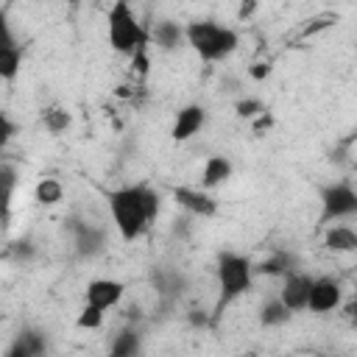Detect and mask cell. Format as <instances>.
Listing matches in <instances>:
<instances>
[{"label": "cell", "instance_id": "12", "mask_svg": "<svg viewBox=\"0 0 357 357\" xmlns=\"http://www.w3.org/2000/svg\"><path fill=\"white\" fill-rule=\"evenodd\" d=\"M47 337L39 329H22L6 349V357H45Z\"/></svg>", "mask_w": 357, "mask_h": 357}, {"label": "cell", "instance_id": "15", "mask_svg": "<svg viewBox=\"0 0 357 357\" xmlns=\"http://www.w3.org/2000/svg\"><path fill=\"white\" fill-rule=\"evenodd\" d=\"M231 178V162L229 156L223 153H212L206 162H204V170H201V187L204 190H215L220 184H226Z\"/></svg>", "mask_w": 357, "mask_h": 357}, {"label": "cell", "instance_id": "20", "mask_svg": "<svg viewBox=\"0 0 357 357\" xmlns=\"http://www.w3.org/2000/svg\"><path fill=\"white\" fill-rule=\"evenodd\" d=\"M22 67V47L14 45V47H0V78L3 81H14L17 73Z\"/></svg>", "mask_w": 357, "mask_h": 357}, {"label": "cell", "instance_id": "22", "mask_svg": "<svg viewBox=\"0 0 357 357\" xmlns=\"http://www.w3.org/2000/svg\"><path fill=\"white\" fill-rule=\"evenodd\" d=\"M103 310H98V307H92V304H84L81 307V312H78V318H75V326L78 329H100L103 326Z\"/></svg>", "mask_w": 357, "mask_h": 357}, {"label": "cell", "instance_id": "14", "mask_svg": "<svg viewBox=\"0 0 357 357\" xmlns=\"http://www.w3.org/2000/svg\"><path fill=\"white\" fill-rule=\"evenodd\" d=\"M324 248L335 254H354L357 251V229L349 223H332L324 229Z\"/></svg>", "mask_w": 357, "mask_h": 357}, {"label": "cell", "instance_id": "9", "mask_svg": "<svg viewBox=\"0 0 357 357\" xmlns=\"http://www.w3.org/2000/svg\"><path fill=\"white\" fill-rule=\"evenodd\" d=\"M123 296H126V284L117 282V279H92L86 284V290H84L86 304H92V307H98L103 312L112 310V307H117Z\"/></svg>", "mask_w": 357, "mask_h": 357}, {"label": "cell", "instance_id": "6", "mask_svg": "<svg viewBox=\"0 0 357 357\" xmlns=\"http://www.w3.org/2000/svg\"><path fill=\"white\" fill-rule=\"evenodd\" d=\"M310 290H312V276L304 271H290L282 279L279 287V301L290 310V312H304L310 307Z\"/></svg>", "mask_w": 357, "mask_h": 357}, {"label": "cell", "instance_id": "11", "mask_svg": "<svg viewBox=\"0 0 357 357\" xmlns=\"http://www.w3.org/2000/svg\"><path fill=\"white\" fill-rule=\"evenodd\" d=\"M73 231H75V251L81 257H95L106 248V231L95 223H84V220H73Z\"/></svg>", "mask_w": 357, "mask_h": 357}, {"label": "cell", "instance_id": "7", "mask_svg": "<svg viewBox=\"0 0 357 357\" xmlns=\"http://www.w3.org/2000/svg\"><path fill=\"white\" fill-rule=\"evenodd\" d=\"M343 304V287L337 279L332 276H315L312 279V290H310V312L315 315H326L332 310H337Z\"/></svg>", "mask_w": 357, "mask_h": 357}, {"label": "cell", "instance_id": "31", "mask_svg": "<svg viewBox=\"0 0 357 357\" xmlns=\"http://www.w3.org/2000/svg\"><path fill=\"white\" fill-rule=\"evenodd\" d=\"M234 357H257V354H234Z\"/></svg>", "mask_w": 357, "mask_h": 357}, {"label": "cell", "instance_id": "25", "mask_svg": "<svg viewBox=\"0 0 357 357\" xmlns=\"http://www.w3.org/2000/svg\"><path fill=\"white\" fill-rule=\"evenodd\" d=\"M248 75H251L254 81H265V78L271 75V64H268V61H257V64L248 67Z\"/></svg>", "mask_w": 357, "mask_h": 357}, {"label": "cell", "instance_id": "28", "mask_svg": "<svg viewBox=\"0 0 357 357\" xmlns=\"http://www.w3.org/2000/svg\"><path fill=\"white\" fill-rule=\"evenodd\" d=\"M271 123H273V120H271V114L265 112V114H259V117L254 120V128H257V131H259V128H271Z\"/></svg>", "mask_w": 357, "mask_h": 357}, {"label": "cell", "instance_id": "21", "mask_svg": "<svg viewBox=\"0 0 357 357\" xmlns=\"http://www.w3.org/2000/svg\"><path fill=\"white\" fill-rule=\"evenodd\" d=\"M42 120H45V128H47L50 134H61V131H67L70 123H73L70 112L61 109V106H47L45 114H42Z\"/></svg>", "mask_w": 357, "mask_h": 357}, {"label": "cell", "instance_id": "5", "mask_svg": "<svg viewBox=\"0 0 357 357\" xmlns=\"http://www.w3.org/2000/svg\"><path fill=\"white\" fill-rule=\"evenodd\" d=\"M318 204H321L318 223L326 229L332 223H340V220H349L357 215V190L346 181H332V184L321 187Z\"/></svg>", "mask_w": 357, "mask_h": 357}, {"label": "cell", "instance_id": "16", "mask_svg": "<svg viewBox=\"0 0 357 357\" xmlns=\"http://www.w3.org/2000/svg\"><path fill=\"white\" fill-rule=\"evenodd\" d=\"M139 351H142V335H139V329L126 326V329H120L112 337L109 357H139Z\"/></svg>", "mask_w": 357, "mask_h": 357}, {"label": "cell", "instance_id": "4", "mask_svg": "<svg viewBox=\"0 0 357 357\" xmlns=\"http://www.w3.org/2000/svg\"><path fill=\"white\" fill-rule=\"evenodd\" d=\"M106 22H109V45H112L117 53L134 59L139 50H148L151 31L142 28V22L137 20L134 8H131L126 0H117V3L109 8Z\"/></svg>", "mask_w": 357, "mask_h": 357}, {"label": "cell", "instance_id": "17", "mask_svg": "<svg viewBox=\"0 0 357 357\" xmlns=\"http://www.w3.org/2000/svg\"><path fill=\"white\" fill-rule=\"evenodd\" d=\"M290 271H296V268H293V257L287 251H273L271 257H265L262 262L254 265L257 276H282L284 279Z\"/></svg>", "mask_w": 357, "mask_h": 357}, {"label": "cell", "instance_id": "13", "mask_svg": "<svg viewBox=\"0 0 357 357\" xmlns=\"http://www.w3.org/2000/svg\"><path fill=\"white\" fill-rule=\"evenodd\" d=\"M151 39H153V45H156L159 50H165V53H173V50H178V47L187 42L184 25L176 22V20H159V22H153Z\"/></svg>", "mask_w": 357, "mask_h": 357}, {"label": "cell", "instance_id": "27", "mask_svg": "<svg viewBox=\"0 0 357 357\" xmlns=\"http://www.w3.org/2000/svg\"><path fill=\"white\" fill-rule=\"evenodd\" d=\"M187 321H190L192 326H206V321H209V318H206V312H204V310H190V312H187Z\"/></svg>", "mask_w": 357, "mask_h": 357}, {"label": "cell", "instance_id": "2", "mask_svg": "<svg viewBox=\"0 0 357 357\" xmlns=\"http://www.w3.org/2000/svg\"><path fill=\"white\" fill-rule=\"evenodd\" d=\"M184 36H187V45L204 61H223L240 45V33L215 20H190L184 25Z\"/></svg>", "mask_w": 357, "mask_h": 357}, {"label": "cell", "instance_id": "19", "mask_svg": "<svg viewBox=\"0 0 357 357\" xmlns=\"http://www.w3.org/2000/svg\"><path fill=\"white\" fill-rule=\"evenodd\" d=\"M33 198L42 206H53V204H59L64 198V187H61L59 178H50V176L47 178H39L36 187H33Z\"/></svg>", "mask_w": 357, "mask_h": 357}, {"label": "cell", "instance_id": "8", "mask_svg": "<svg viewBox=\"0 0 357 357\" xmlns=\"http://www.w3.org/2000/svg\"><path fill=\"white\" fill-rule=\"evenodd\" d=\"M173 201L181 209H187L190 215H198V218H215L218 215V201L201 187H176Z\"/></svg>", "mask_w": 357, "mask_h": 357}, {"label": "cell", "instance_id": "24", "mask_svg": "<svg viewBox=\"0 0 357 357\" xmlns=\"http://www.w3.org/2000/svg\"><path fill=\"white\" fill-rule=\"evenodd\" d=\"M131 67H134V73H137V75H145V73H148V67H151L148 50H139V53L131 59Z\"/></svg>", "mask_w": 357, "mask_h": 357}, {"label": "cell", "instance_id": "18", "mask_svg": "<svg viewBox=\"0 0 357 357\" xmlns=\"http://www.w3.org/2000/svg\"><path fill=\"white\" fill-rule=\"evenodd\" d=\"M293 318V312L279 301V296L276 298H268L262 307H259V324L265 326V329H273V326H284L287 321Z\"/></svg>", "mask_w": 357, "mask_h": 357}, {"label": "cell", "instance_id": "26", "mask_svg": "<svg viewBox=\"0 0 357 357\" xmlns=\"http://www.w3.org/2000/svg\"><path fill=\"white\" fill-rule=\"evenodd\" d=\"M14 134H17V126H14V120L8 117V112H3V134H0L3 145H6V142H11V139H14Z\"/></svg>", "mask_w": 357, "mask_h": 357}, {"label": "cell", "instance_id": "23", "mask_svg": "<svg viewBox=\"0 0 357 357\" xmlns=\"http://www.w3.org/2000/svg\"><path fill=\"white\" fill-rule=\"evenodd\" d=\"M234 112H237V117H243V120H257L259 114H265V103H262L259 98H240V100L234 103Z\"/></svg>", "mask_w": 357, "mask_h": 357}, {"label": "cell", "instance_id": "29", "mask_svg": "<svg viewBox=\"0 0 357 357\" xmlns=\"http://www.w3.org/2000/svg\"><path fill=\"white\" fill-rule=\"evenodd\" d=\"M346 315H351V318H357V284H354V296H351V301L346 304Z\"/></svg>", "mask_w": 357, "mask_h": 357}, {"label": "cell", "instance_id": "30", "mask_svg": "<svg viewBox=\"0 0 357 357\" xmlns=\"http://www.w3.org/2000/svg\"><path fill=\"white\" fill-rule=\"evenodd\" d=\"M254 8H257V6H254V3H248V6H243V8H240V17H248V14H251V11H254Z\"/></svg>", "mask_w": 357, "mask_h": 357}, {"label": "cell", "instance_id": "1", "mask_svg": "<svg viewBox=\"0 0 357 357\" xmlns=\"http://www.w3.org/2000/svg\"><path fill=\"white\" fill-rule=\"evenodd\" d=\"M109 212L120 240L134 243L148 229V223L159 215V192L151 190L148 184L117 187L109 192Z\"/></svg>", "mask_w": 357, "mask_h": 357}, {"label": "cell", "instance_id": "10", "mask_svg": "<svg viewBox=\"0 0 357 357\" xmlns=\"http://www.w3.org/2000/svg\"><path fill=\"white\" fill-rule=\"evenodd\" d=\"M206 123V109L201 103H187L176 112V120H173V128H170V137L176 142H187L192 139Z\"/></svg>", "mask_w": 357, "mask_h": 357}, {"label": "cell", "instance_id": "3", "mask_svg": "<svg viewBox=\"0 0 357 357\" xmlns=\"http://www.w3.org/2000/svg\"><path fill=\"white\" fill-rule=\"evenodd\" d=\"M215 276H218V312L245 296L254 287V262L245 254L237 251H220L215 262Z\"/></svg>", "mask_w": 357, "mask_h": 357}]
</instances>
